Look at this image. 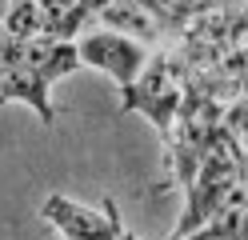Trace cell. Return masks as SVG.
Wrapping results in <instances>:
<instances>
[{
	"label": "cell",
	"instance_id": "6da1fadb",
	"mask_svg": "<svg viewBox=\"0 0 248 240\" xmlns=\"http://www.w3.org/2000/svg\"><path fill=\"white\" fill-rule=\"evenodd\" d=\"M76 68H80L76 40H52V36H40L32 44L0 40V104L20 100L44 124H52L56 120L52 84Z\"/></svg>",
	"mask_w": 248,
	"mask_h": 240
},
{
	"label": "cell",
	"instance_id": "7a4b0ae2",
	"mask_svg": "<svg viewBox=\"0 0 248 240\" xmlns=\"http://www.w3.org/2000/svg\"><path fill=\"white\" fill-rule=\"evenodd\" d=\"M188 96V64L176 52H152L144 72L124 88L120 112H140L168 136V128L176 124V112Z\"/></svg>",
	"mask_w": 248,
	"mask_h": 240
},
{
	"label": "cell",
	"instance_id": "3957f363",
	"mask_svg": "<svg viewBox=\"0 0 248 240\" xmlns=\"http://www.w3.org/2000/svg\"><path fill=\"white\" fill-rule=\"evenodd\" d=\"M236 176H240V152H236V144H232L224 132H216L212 144H208V152L200 156L192 180L184 184L188 188V204H184V216L176 224L172 240H180V236H188L192 228H200V220L212 212V204L224 196V188L236 180Z\"/></svg>",
	"mask_w": 248,
	"mask_h": 240
},
{
	"label": "cell",
	"instance_id": "277c9868",
	"mask_svg": "<svg viewBox=\"0 0 248 240\" xmlns=\"http://www.w3.org/2000/svg\"><path fill=\"white\" fill-rule=\"evenodd\" d=\"M40 216L60 240H120L124 232L120 208L108 196L100 204H80V200L60 196V192H48L40 204Z\"/></svg>",
	"mask_w": 248,
	"mask_h": 240
},
{
	"label": "cell",
	"instance_id": "5b68a950",
	"mask_svg": "<svg viewBox=\"0 0 248 240\" xmlns=\"http://www.w3.org/2000/svg\"><path fill=\"white\" fill-rule=\"evenodd\" d=\"M76 56H80V64H88V68L112 76L116 88L124 92L136 76L144 72V64H148L152 52H148L144 40L128 36V32L92 28V32H84V36H76Z\"/></svg>",
	"mask_w": 248,
	"mask_h": 240
},
{
	"label": "cell",
	"instance_id": "8992f818",
	"mask_svg": "<svg viewBox=\"0 0 248 240\" xmlns=\"http://www.w3.org/2000/svg\"><path fill=\"white\" fill-rule=\"evenodd\" d=\"M244 220H248V176L240 168V176L224 188V196L212 204V212L200 220V228H192L180 240H236Z\"/></svg>",
	"mask_w": 248,
	"mask_h": 240
},
{
	"label": "cell",
	"instance_id": "52a82bcc",
	"mask_svg": "<svg viewBox=\"0 0 248 240\" xmlns=\"http://www.w3.org/2000/svg\"><path fill=\"white\" fill-rule=\"evenodd\" d=\"M96 16H100L104 24H112L116 32H128V36H136V40L160 36V24L152 20V12L140 4V0H108Z\"/></svg>",
	"mask_w": 248,
	"mask_h": 240
},
{
	"label": "cell",
	"instance_id": "ba28073f",
	"mask_svg": "<svg viewBox=\"0 0 248 240\" xmlns=\"http://www.w3.org/2000/svg\"><path fill=\"white\" fill-rule=\"evenodd\" d=\"M140 4L152 12V20H156L160 32H164V28H180L204 0H140Z\"/></svg>",
	"mask_w": 248,
	"mask_h": 240
},
{
	"label": "cell",
	"instance_id": "9c48e42d",
	"mask_svg": "<svg viewBox=\"0 0 248 240\" xmlns=\"http://www.w3.org/2000/svg\"><path fill=\"white\" fill-rule=\"evenodd\" d=\"M236 240H248V220H244V228L236 232Z\"/></svg>",
	"mask_w": 248,
	"mask_h": 240
},
{
	"label": "cell",
	"instance_id": "30bf717a",
	"mask_svg": "<svg viewBox=\"0 0 248 240\" xmlns=\"http://www.w3.org/2000/svg\"><path fill=\"white\" fill-rule=\"evenodd\" d=\"M120 240H140V236H132V232H128V228H124V232H120Z\"/></svg>",
	"mask_w": 248,
	"mask_h": 240
}]
</instances>
